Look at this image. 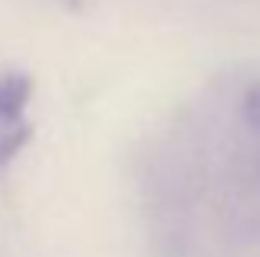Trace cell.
I'll return each mask as SVG.
<instances>
[{"label":"cell","mask_w":260,"mask_h":257,"mask_svg":"<svg viewBox=\"0 0 260 257\" xmlns=\"http://www.w3.org/2000/svg\"><path fill=\"white\" fill-rule=\"evenodd\" d=\"M33 99V76L20 70L0 73V172L13 165L26 142L33 139V122L26 116Z\"/></svg>","instance_id":"6da1fadb"},{"label":"cell","mask_w":260,"mask_h":257,"mask_svg":"<svg viewBox=\"0 0 260 257\" xmlns=\"http://www.w3.org/2000/svg\"><path fill=\"white\" fill-rule=\"evenodd\" d=\"M244 119L254 128H260V83H254L244 92Z\"/></svg>","instance_id":"7a4b0ae2"},{"label":"cell","mask_w":260,"mask_h":257,"mask_svg":"<svg viewBox=\"0 0 260 257\" xmlns=\"http://www.w3.org/2000/svg\"><path fill=\"white\" fill-rule=\"evenodd\" d=\"M59 4H63L66 10H79V7H83V0H59Z\"/></svg>","instance_id":"3957f363"}]
</instances>
